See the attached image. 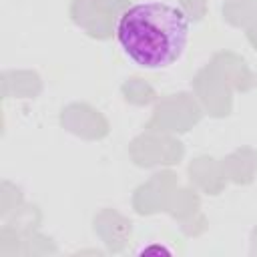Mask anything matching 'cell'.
<instances>
[{
  "mask_svg": "<svg viewBox=\"0 0 257 257\" xmlns=\"http://www.w3.org/2000/svg\"><path fill=\"white\" fill-rule=\"evenodd\" d=\"M122 52L141 68L161 70L175 64L189 42V18L175 4L149 0L128 6L116 22Z\"/></svg>",
  "mask_w": 257,
  "mask_h": 257,
  "instance_id": "1",
  "label": "cell"
}]
</instances>
